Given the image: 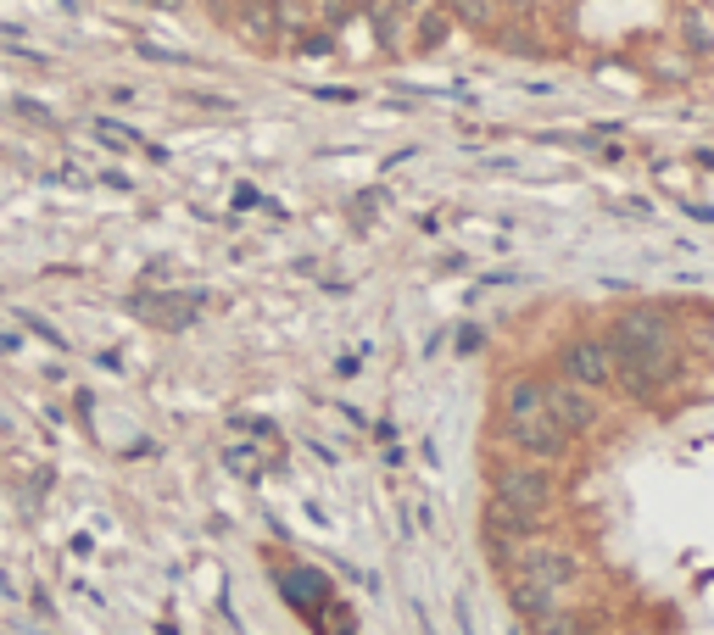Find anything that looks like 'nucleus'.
I'll return each mask as SVG.
<instances>
[{"mask_svg":"<svg viewBox=\"0 0 714 635\" xmlns=\"http://www.w3.org/2000/svg\"><path fill=\"white\" fill-rule=\"evenodd\" d=\"M542 390H547V413H553V424H558L564 435H586V429L597 424V402H592V390L569 384V379L542 384Z\"/></svg>","mask_w":714,"mask_h":635,"instance_id":"nucleus-6","label":"nucleus"},{"mask_svg":"<svg viewBox=\"0 0 714 635\" xmlns=\"http://www.w3.org/2000/svg\"><path fill=\"white\" fill-rule=\"evenodd\" d=\"M608 346H626V352L648 357L653 368L676 374V334H670V318H664L658 307H626L620 323H614Z\"/></svg>","mask_w":714,"mask_h":635,"instance_id":"nucleus-3","label":"nucleus"},{"mask_svg":"<svg viewBox=\"0 0 714 635\" xmlns=\"http://www.w3.org/2000/svg\"><path fill=\"white\" fill-rule=\"evenodd\" d=\"M146 7H179V0H146Z\"/></svg>","mask_w":714,"mask_h":635,"instance_id":"nucleus-11","label":"nucleus"},{"mask_svg":"<svg viewBox=\"0 0 714 635\" xmlns=\"http://www.w3.org/2000/svg\"><path fill=\"white\" fill-rule=\"evenodd\" d=\"M536 630H542V635H597V624H592V619H581L576 608H569V613H553V619H542Z\"/></svg>","mask_w":714,"mask_h":635,"instance_id":"nucleus-8","label":"nucleus"},{"mask_svg":"<svg viewBox=\"0 0 714 635\" xmlns=\"http://www.w3.org/2000/svg\"><path fill=\"white\" fill-rule=\"evenodd\" d=\"M547 497H553V485H547V474L536 463H503L492 474V502H503L508 513L531 518V524L547 513Z\"/></svg>","mask_w":714,"mask_h":635,"instance_id":"nucleus-4","label":"nucleus"},{"mask_svg":"<svg viewBox=\"0 0 714 635\" xmlns=\"http://www.w3.org/2000/svg\"><path fill=\"white\" fill-rule=\"evenodd\" d=\"M95 139L112 145V151H134V145H140V134L129 123H118V118H95Z\"/></svg>","mask_w":714,"mask_h":635,"instance_id":"nucleus-7","label":"nucleus"},{"mask_svg":"<svg viewBox=\"0 0 714 635\" xmlns=\"http://www.w3.org/2000/svg\"><path fill=\"white\" fill-rule=\"evenodd\" d=\"M558 368H564L569 384H581V390L614 384V363H608V346H603V340H569V346L558 352Z\"/></svg>","mask_w":714,"mask_h":635,"instance_id":"nucleus-5","label":"nucleus"},{"mask_svg":"<svg viewBox=\"0 0 714 635\" xmlns=\"http://www.w3.org/2000/svg\"><path fill=\"white\" fill-rule=\"evenodd\" d=\"M508 591H513V608L531 624L569 613V602H576V558L531 535V541H519L513 558H508Z\"/></svg>","mask_w":714,"mask_h":635,"instance_id":"nucleus-1","label":"nucleus"},{"mask_svg":"<svg viewBox=\"0 0 714 635\" xmlns=\"http://www.w3.org/2000/svg\"><path fill=\"white\" fill-rule=\"evenodd\" d=\"M503 429H508V441L525 452L531 463H547V457H558L569 447V435L547 413L542 379H531V374H519V379L503 384Z\"/></svg>","mask_w":714,"mask_h":635,"instance_id":"nucleus-2","label":"nucleus"},{"mask_svg":"<svg viewBox=\"0 0 714 635\" xmlns=\"http://www.w3.org/2000/svg\"><path fill=\"white\" fill-rule=\"evenodd\" d=\"M452 7H458L469 23H481V17H486V0H452Z\"/></svg>","mask_w":714,"mask_h":635,"instance_id":"nucleus-10","label":"nucleus"},{"mask_svg":"<svg viewBox=\"0 0 714 635\" xmlns=\"http://www.w3.org/2000/svg\"><path fill=\"white\" fill-rule=\"evenodd\" d=\"M681 23H687V34H692L698 51H714V28H709V17H703V12H687Z\"/></svg>","mask_w":714,"mask_h":635,"instance_id":"nucleus-9","label":"nucleus"}]
</instances>
